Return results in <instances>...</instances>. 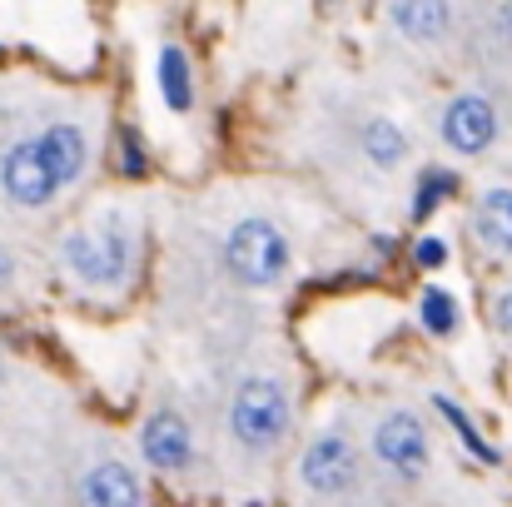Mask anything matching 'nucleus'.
I'll return each mask as SVG.
<instances>
[{"mask_svg":"<svg viewBox=\"0 0 512 507\" xmlns=\"http://www.w3.org/2000/svg\"><path fill=\"white\" fill-rule=\"evenodd\" d=\"M224 264H229V274L244 289H274V284H284V274L294 264V249H289V239H284V229L274 219L249 214V219H239L229 229Z\"/></svg>","mask_w":512,"mask_h":507,"instance_id":"f03ea898","label":"nucleus"},{"mask_svg":"<svg viewBox=\"0 0 512 507\" xmlns=\"http://www.w3.org/2000/svg\"><path fill=\"white\" fill-rule=\"evenodd\" d=\"M433 408H438V418H443V423H448V428L463 438V448H468L478 463H488V468H493V463H503V453H498V448H493V443L478 433V423L468 418V408H463L458 398H448V393H433Z\"/></svg>","mask_w":512,"mask_h":507,"instance_id":"4468645a","label":"nucleus"},{"mask_svg":"<svg viewBox=\"0 0 512 507\" xmlns=\"http://www.w3.org/2000/svg\"><path fill=\"white\" fill-rule=\"evenodd\" d=\"M60 264L85 289H120L135 269V229L120 214L90 229H70L60 244Z\"/></svg>","mask_w":512,"mask_h":507,"instance_id":"f257e3e1","label":"nucleus"},{"mask_svg":"<svg viewBox=\"0 0 512 507\" xmlns=\"http://www.w3.org/2000/svg\"><path fill=\"white\" fill-rule=\"evenodd\" d=\"M498 110H493V100L488 95H478V90H463V95H453L448 105H443V120H438V135H443V145L453 150V155H483V150H493L498 145Z\"/></svg>","mask_w":512,"mask_h":507,"instance_id":"39448f33","label":"nucleus"},{"mask_svg":"<svg viewBox=\"0 0 512 507\" xmlns=\"http://www.w3.org/2000/svg\"><path fill=\"white\" fill-rule=\"evenodd\" d=\"M373 458H378L388 473H398V478L418 483V478L428 473V458H433V448H428V433H423L418 413H403V408L383 413V418H378V428H373Z\"/></svg>","mask_w":512,"mask_h":507,"instance_id":"20e7f679","label":"nucleus"},{"mask_svg":"<svg viewBox=\"0 0 512 507\" xmlns=\"http://www.w3.org/2000/svg\"><path fill=\"white\" fill-rule=\"evenodd\" d=\"M120 165H125V174H145V145H140L135 130L120 135Z\"/></svg>","mask_w":512,"mask_h":507,"instance_id":"6ab92c4d","label":"nucleus"},{"mask_svg":"<svg viewBox=\"0 0 512 507\" xmlns=\"http://www.w3.org/2000/svg\"><path fill=\"white\" fill-rule=\"evenodd\" d=\"M493 324H498L503 338H512V284H503L498 299H493Z\"/></svg>","mask_w":512,"mask_h":507,"instance_id":"aec40b11","label":"nucleus"},{"mask_svg":"<svg viewBox=\"0 0 512 507\" xmlns=\"http://www.w3.org/2000/svg\"><path fill=\"white\" fill-rule=\"evenodd\" d=\"M473 234L483 249H493L498 259H512V189H483L478 209H473Z\"/></svg>","mask_w":512,"mask_h":507,"instance_id":"9b49d317","label":"nucleus"},{"mask_svg":"<svg viewBox=\"0 0 512 507\" xmlns=\"http://www.w3.org/2000/svg\"><path fill=\"white\" fill-rule=\"evenodd\" d=\"M453 194H458V174H453V169H443V165L418 169V184H413V219L438 214L443 199H453Z\"/></svg>","mask_w":512,"mask_h":507,"instance_id":"dca6fc26","label":"nucleus"},{"mask_svg":"<svg viewBox=\"0 0 512 507\" xmlns=\"http://www.w3.org/2000/svg\"><path fill=\"white\" fill-rule=\"evenodd\" d=\"M413 264H418V269H443V264H448V239H443V234H423V239L413 244Z\"/></svg>","mask_w":512,"mask_h":507,"instance_id":"a211bd4d","label":"nucleus"},{"mask_svg":"<svg viewBox=\"0 0 512 507\" xmlns=\"http://www.w3.org/2000/svg\"><path fill=\"white\" fill-rule=\"evenodd\" d=\"M388 20L413 35V40H443L448 25H453V5H433V0H403V5H388Z\"/></svg>","mask_w":512,"mask_h":507,"instance_id":"f8f14e48","label":"nucleus"},{"mask_svg":"<svg viewBox=\"0 0 512 507\" xmlns=\"http://www.w3.org/2000/svg\"><path fill=\"white\" fill-rule=\"evenodd\" d=\"M299 478H304V488L319 493V498H339V493H348L353 478H358V453H353V443H348L343 433L314 438V443L304 448Z\"/></svg>","mask_w":512,"mask_h":507,"instance_id":"423d86ee","label":"nucleus"},{"mask_svg":"<svg viewBox=\"0 0 512 507\" xmlns=\"http://www.w3.org/2000/svg\"><path fill=\"white\" fill-rule=\"evenodd\" d=\"M10 274H15V254L0 244V284H10Z\"/></svg>","mask_w":512,"mask_h":507,"instance_id":"412c9836","label":"nucleus"},{"mask_svg":"<svg viewBox=\"0 0 512 507\" xmlns=\"http://www.w3.org/2000/svg\"><path fill=\"white\" fill-rule=\"evenodd\" d=\"M160 95H165V105L179 110V115L194 105V75H189V55H184L179 45H165V50H160Z\"/></svg>","mask_w":512,"mask_h":507,"instance_id":"2eb2a0df","label":"nucleus"},{"mask_svg":"<svg viewBox=\"0 0 512 507\" xmlns=\"http://www.w3.org/2000/svg\"><path fill=\"white\" fill-rule=\"evenodd\" d=\"M358 150L373 169H398L408 160V135L393 120H368L363 135H358Z\"/></svg>","mask_w":512,"mask_h":507,"instance_id":"ddd939ff","label":"nucleus"},{"mask_svg":"<svg viewBox=\"0 0 512 507\" xmlns=\"http://www.w3.org/2000/svg\"><path fill=\"white\" fill-rule=\"evenodd\" d=\"M418 319H423V329H428L433 338H448V334H458L463 309H458V299H453L448 289L428 284V289L418 294Z\"/></svg>","mask_w":512,"mask_h":507,"instance_id":"f3484780","label":"nucleus"},{"mask_svg":"<svg viewBox=\"0 0 512 507\" xmlns=\"http://www.w3.org/2000/svg\"><path fill=\"white\" fill-rule=\"evenodd\" d=\"M35 145H40V160L50 169V179L65 189V184H75L80 174H85V160H90V140H85V130L80 125H50V130H40L35 135Z\"/></svg>","mask_w":512,"mask_h":507,"instance_id":"9d476101","label":"nucleus"},{"mask_svg":"<svg viewBox=\"0 0 512 507\" xmlns=\"http://www.w3.org/2000/svg\"><path fill=\"white\" fill-rule=\"evenodd\" d=\"M80 507H145V483L130 463L105 458L85 473L80 483Z\"/></svg>","mask_w":512,"mask_h":507,"instance_id":"1a4fd4ad","label":"nucleus"},{"mask_svg":"<svg viewBox=\"0 0 512 507\" xmlns=\"http://www.w3.org/2000/svg\"><path fill=\"white\" fill-rule=\"evenodd\" d=\"M140 453L155 473H184L194 463V433L174 408H155L140 423Z\"/></svg>","mask_w":512,"mask_h":507,"instance_id":"6e6552de","label":"nucleus"},{"mask_svg":"<svg viewBox=\"0 0 512 507\" xmlns=\"http://www.w3.org/2000/svg\"><path fill=\"white\" fill-rule=\"evenodd\" d=\"M229 433L244 453H274L289 433V393L279 378H244L229 398Z\"/></svg>","mask_w":512,"mask_h":507,"instance_id":"7ed1b4c3","label":"nucleus"},{"mask_svg":"<svg viewBox=\"0 0 512 507\" xmlns=\"http://www.w3.org/2000/svg\"><path fill=\"white\" fill-rule=\"evenodd\" d=\"M0 189L5 199H15L20 209H40L60 194V184L50 179V169L40 160V145L35 140H20L0 155Z\"/></svg>","mask_w":512,"mask_h":507,"instance_id":"0eeeda50","label":"nucleus"}]
</instances>
